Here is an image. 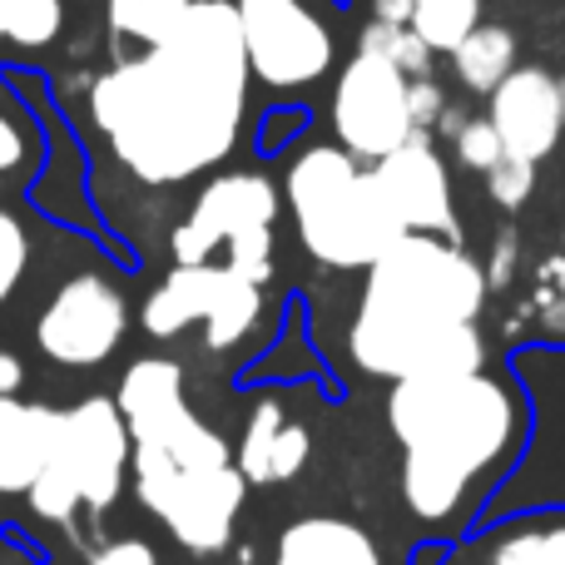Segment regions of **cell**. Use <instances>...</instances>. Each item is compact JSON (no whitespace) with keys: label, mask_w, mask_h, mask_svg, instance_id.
<instances>
[{"label":"cell","mask_w":565,"mask_h":565,"mask_svg":"<svg viewBox=\"0 0 565 565\" xmlns=\"http://www.w3.org/2000/svg\"><path fill=\"white\" fill-rule=\"evenodd\" d=\"M248 50L234 0H194L174 35L95 79V125L129 174L179 184L238 145Z\"/></svg>","instance_id":"obj_1"},{"label":"cell","mask_w":565,"mask_h":565,"mask_svg":"<svg viewBox=\"0 0 565 565\" xmlns=\"http://www.w3.org/2000/svg\"><path fill=\"white\" fill-rule=\"evenodd\" d=\"M481 302H487V268L471 264L447 238L402 234L367 268L348 352L362 372L387 382L481 372L487 348L471 328Z\"/></svg>","instance_id":"obj_2"},{"label":"cell","mask_w":565,"mask_h":565,"mask_svg":"<svg viewBox=\"0 0 565 565\" xmlns=\"http://www.w3.org/2000/svg\"><path fill=\"white\" fill-rule=\"evenodd\" d=\"M387 427L402 441V497L422 521H447L467 487L511 447L516 402L487 372L392 382Z\"/></svg>","instance_id":"obj_3"},{"label":"cell","mask_w":565,"mask_h":565,"mask_svg":"<svg viewBox=\"0 0 565 565\" xmlns=\"http://www.w3.org/2000/svg\"><path fill=\"white\" fill-rule=\"evenodd\" d=\"M288 204L302 248L328 268H372L407 234L348 149H308L288 169Z\"/></svg>","instance_id":"obj_4"},{"label":"cell","mask_w":565,"mask_h":565,"mask_svg":"<svg viewBox=\"0 0 565 565\" xmlns=\"http://www.w3.org/2000/svg\"><path fill=\"white\" fill-rule=\"evenodd\" d=\"M129 427L119 417L115 397H85L79 407L55 412V437L50 457L40 467L35 487L25 491L35 516L70 521L79 507L105 511L125 487L129 461Z\"/></svg>","instance_id":"obj_5"},{"label":"cell","mask_w":565,"mask_h":565,"mask_svg":"<svg viewBox=\"0 0 565 565\" xmlns=\"http://www.w3.org/2000/svg\"><path fill=\"white\" fill-rule=\"evenodd\" d=\"M274 214L278 189L264 174H224L199 194L189 218L174 234L179 264H209L214 248H228V264L238 278L268 282L274 274Z\"/></svg>","instance_id":"obj_6"},{"label":"cell","mask_w":565,"mask_h":565,"mask_svg":"<svg viewBox=\"0 0 565 565\" xmlns=\"http://www.w3.org/2000/svg\"><path fill=\"white\" fill-rule=\"evenodd\" d=\"M129 467H135V491L149 511L169 526V536L194 556H214L234 536L238 507H244V471L214 467V471H179L164 457L129 447Z\"/></svg>","instance_id":"obj_7"},{"label":"cell","mask_w":565,"mask_h":565,"mask_svg":"<svg viewBox=\"0 0 565 565\" xmlns=\"http://www.w3.org/2000/svg\"><path fill=\"white\" fill-rule=\"evenodd\" d=\"M264 312V288L238 278L224 264H179L145 302V328L154 338H174L189 322H204L209 348H234Z\"/></svg>","instance_id":"obj_8"},{"label":"cell","mask_w":565,"mask_h":565,"mask_svg":"<svg viewBox=\"0 0 565 565\" xmlns=\"http://www.w3.org/2000/svg\"><path fill=\"white\" fill-rule=\"evenodd\" d=\"M332 129L352 159H387L417 139L412 119V79L372 50H358L332 95Z\"/></svg>","instance_id":"obj_9"},{"label":"cell","mask_w":565,"mask_h":565,"mask_svg":"<svg viewBox=\"0 0 565 565\" xmlns=\"http://www.w3.org/2000/svg\"><path fill=\"white\" fill-rule=\"evenodd\" d=\"M244 25L248 70L274 89H298L322 79L332 65V35L302 0H234Z\"/></svg>","instance_id":"obj_10"},{"label":"cell","mask_w":565,"mask_h":565,"mask_svg":"<svg viewBox=\"0 0 565 565\" xmlns=\"http://www.w3.org/2000/svg\"><path fill=\"white\" fill-rule=\"evenodd\" d=\"M125 298L105 278L79 274L60 282V292L45 302L35 322V342L60 367H99L125 342Z\"/></svg>","instance_id":"obj_11"},{"label":"cell","mask_w":565,"mask_h":565,"mask_svg":"<svg viewBox=\"0 0 565 565\" xmlns=\"http://www.w3.org/2000/svg\"><path fill=\"white\" fill-rule=\"evenodd\" d=\"M387 209L397 214V224L407 234H427V238H447L457 244V209H451V179L441 169V159L431 154V145L407 139L402 149H392L387 159H377L372 169Z\"/></svg>","instance_id":"obj_12"},{"label":"cell","mask_w":565,"mask_h":565,"mask_svg":"<svg viewBox=\"0 0 565 565\" xmlns=\"http://www.w3.org/2000/svg\"><path fill=\"white\" fill-rule=\"evenodd\" d=\"M491 129L501 135L507 154L516 159H546L561 139V95L556 79L546 70H511L497 89H491Z\"/></svg>","instance_id":"obj_13"},{"label":"cell","mask_w":565,"mask_h":565,"mask_svg":"<svg viewBox=\"0 0 565 565\" xmlns=\"http://www.w3.org/2000/svg\"><path fill=\"white\" fill-rule=\"evenodd\" d=\"M302 461H308V431L278 402H258V412L244 427V441H238V457H234L244 481L248 487H278V481L298 477Z\"/></svg>","instance_id":"obj_14"},{"label":"cell","mask_w":565,"mask_h":565,"mask_svg":"<svg viewBox=\"0 0 565 565\" xmlns=\"http://www.w3.org/2000/svg\"><path fill=\"white\" fill-rule=\"evenodd\" d=\"M50 437H55V412L0 397V491L6 497H25L35 487L50 457Z\"/></svg>","instance_id":"obj_15"},{"label":"cell","mask_w":565,"mask_h":565,"mask_svg":"<svg viewBox=\"0 0 565 565\" xmlns=\"http://www.w3.org/2000/svg\"><path fill=\"white\" fill-rule=\"evenodd\" d=\"M274 565H382V556L367 531L352 526V521L308 516L282 531Z\"/></svg>","instance_id":"obj_16"},{"label":"cell","mask_w":565,"mask_h":565,"mask_svg":"<svg viewBox=\"0 0 565 565\" xmlns=\"http://www.w3.org/2000/svg\"><path fill=\"white\" fill-rule=\"evenodd\" d=\"M451 60H457L461 85L477 89V95H491V89L516 70V40H511V30H501V25H477L457 50H451Z\"/></svg>","instance_id":"obj_17"},{"label":"cell","mask_w":565,"mask_h":565,"mask_svg":"<svg viewBox=\"0 0 565 565\" xmlns=\"http://www.w3.org/2000/svg\"><path fill=\"white\" fill-rule=\"evenodd\" d=\"M412 30L427 40V50H457L481 25V0H412Z\"/></svg>","instance_id":"obj_18"},{"label":"cell","mask_w":565,"mask_h":565,"mask_svg":"<svg viewBox=\"0 0 565 565\" xmlns=\"http://www.w3.org/2000/svg\"><path fill=\"white\" fill-rule=\"evenodd\" d=\"M189 6L194 0H109V25H115V35L159 45V40L174 35V25L189 15Z\"/></svg>","instance_id":"obj_19"},{"label":"cell","mask_w":565,"mask_h":565,"mask_svg":"<svg viewBox=\"0 0 565 565\" xmlns=\"http://www.w3.org/2000/svg\"><path fill=\"white\" fill-rule=\"evenodd\" d=\"M60 20H65L60 0H0V40L20 50L50 45L60 35Z\"/></svg>","instance_id":"obj_20"},{"label":"cell","mask_w":565,"mask_h":565,"mask_svg":"<svg viewBox=\"0 0 565 565\" xmlns=\"http://www.w3.org/2000/svg\"><path fill=\"white\" fill-rule=\"evenodd\" d=\"M362 50H372V55H382L387 65H397L407 79H427L431 50L412 25H397V20H372V25L362 30Z\"/></svg>","instance_id":"obj_21"},{"label":"cell","mask_w":565,"mask_h":565,"mask_svg":"<svg viewBox=\"0 0 565 565\" xmlns=\"http://www.w3.org/2000/svg\"><path fill=\"white\" fill-rule=\"evenodd\" d=\"M497 565H565V521L507 536L497 546Z\"/></svg>","instance_id":"obj_22"},{"label":"cell","mask_w":565,"mask_h":565,"mask_svg":"<svg viewBox=\"0 0 565 565\" xmlns=\"http://www.w3.org/2000/svg\"><path fill=\"white\" fill-rule=\"evenodd\" d=\"M457 159L467 169H477V174H491V169L507 159V145H501V135L491 129V119H461V129H457Z\"/></svg>","instance_id":"obj_23"},{"label":"cell","mask_w":565,"mask_h":565,"mask_svg":"<svg viewBox=\"0 0 565 565\" xmlns=\"http://www.w3.org/2000/svg\"><path fill=\"white\" fill-rule=\"evenodd\" d=\"M487 189H491V199H497L501 209H521L531 199V189H536V164H531V159L507 154L487 174Z\"/></svg>","instance_id":"obj_24"},{"label":"cell","mask_w":565,"mask_h":565,"mask_svg":"<svg viewBox=\"0 0 565 565\" xmlns=\"http://www.w3.org/2000/svg\"><path fill=\"white\" fill-rule=\"evenodd\" d=\"M25 264H30L25 228H20V218H10L6 209H0V302H6L10 292L20 288V278H25Z\"/></svg>","instance_id":"obj_25"},{"label":"cell","mask_w":565,"mask_h":565,"mask_svg":"<svg viewBox=\"0 0 565 565\" xmlns=\"http://www.w3.org/2000/svg\"><path fill=\"white\" fill-rule=\"evenodd\" d=\"M441 115H447V105H441V89L431 85V79H412V119H417V129L441 125Z\"/></svg>","instance_id":"obj_26"},{"label":"cell","mask_w":565,"mask_h":565,"mask_svg":"<svg viewBox=\"0 0 565 565\" xmlns=\"http://www.w3.org/2000/svg\"><path fill=\"white\" fill-rule=\"evenodd\" d=\"M89 565H159V561L145 541H115V546H105Z\"/></svg>","instance_id":"obj_27"},{"label":"cell","mask_w":565,"mask_h":565,"mask_svg":"<svg viewBox=\"0 0 565 565\" xmlns=\"http://www.w3.org/2000/svg\"><path fill=\"white\" fill-rule=\"evenodd\" d=\"M20 159H25V139H20V129L10 125L6 115H0V169H15Z\"/></svg>","instance_id":"obj_28"},{"label":"cell","mask_w":565,"mask_h":565,"mask_svg":"<svg viewBox=\"0 0 565 565\" xmlns=\"http://www.w3.org/2000/svg\"><path fill=\"white\" fill-rule=\"evenodd\" d=\"M20 382H25V367H20V358L0 348V397H15Z\"/></svg>","instance_id":"obj_29"},{"label":"cell","mask_w":565,"mask_h":565,"mask_svg":"<svg viewBox=\"0 0 565 565\" xmlns=\"http://www.w3.org/2000/svg\"><path fill=\"white\" fill-rule=\"evenodd\" d=\"M556 95H561V125H565V79H556Z\"/></svg>","instance_id":"obj_30"}]
</instances>
